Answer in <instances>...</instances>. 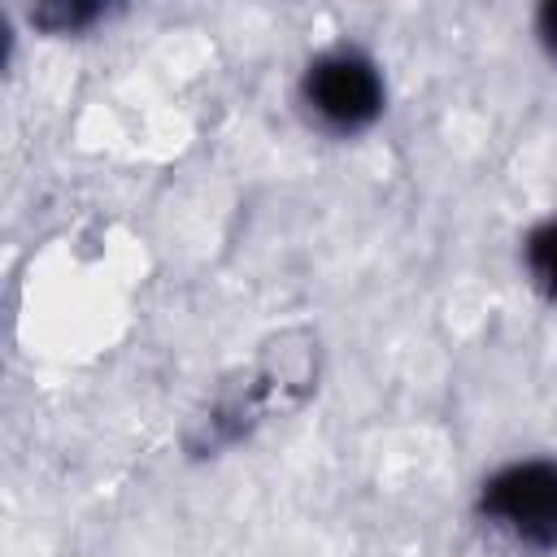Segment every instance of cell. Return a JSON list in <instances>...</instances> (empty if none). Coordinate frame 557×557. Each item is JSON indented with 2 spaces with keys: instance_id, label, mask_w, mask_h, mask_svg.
I'll use <instances>...</instances> for the list:
<instances>
[{
  "instance_id": "obj_1",
  "label": "cell",
  "mask_w": 557,
  "mask_h": 557,
  "mask_svg": "<svg viewBox=\"0 0 557 557\" xmlns=\"http://www.w3.org/2000/svg\"><path fill=\"white\" fill-rule=\"evenodd\" d=\"M479 513L500 527L513 544L553 553L557 548V461H518L483 483Z\"/></svg>"
},
{
  "instance_id": "obj_2",
  "label": "cell",
  "mask_w": 557,
  "mask_h": 557,
  "mask_svg": "<svg viewBox=\"0 0 557 557\" xmlns=\"http://www.w3.org/2000/svg\"><path fill=\"white\" fill-rule=\"evenodd\" d=\"M300 100L335 135L366 131L383 113L379 65L357 48H331L318 61H309L300 78Z\"/></svg>"
},
{
  "instance_id": "obj_3",
  "label": "cell",
  "mask_w": 557,
  "mask_h": 557,
  "mask_svg": "<svg viewBox=\"0 0 557 557\" xmlns=\"http://www.w3.org/2000/svg\"><path fill=\"white\" fill-rule=\"evenodd\" d=\"M527 265H531V278L557 300V218H548L544 226L531 231V239H527Z\"/></svg>"
},
{
  "instance_id": "obj_4",
  "label": "cell",
  "mask_w": 557,
  "mask_h": 557,
  "mask_svg": "<svg viewBox=\"0 0 557 557\" xmlns=\"http://www.w3.org/2000/svg\"><path fill=\"white\" fill-rule=\"evenodd\" d=\"M540 35H544V44L557 52V0L540 9Z\"/></svg>"
}]
</instances>
